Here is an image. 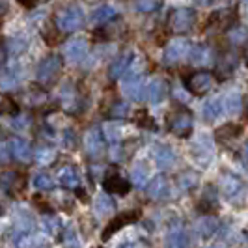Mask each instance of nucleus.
Returning a JSON list of instances; mask_svg holds the SVG:
<instances>
[{
	"instance_id": "ea45409f",
	"label": "nucleus",
	"mask_w": 248,
	"mask_h": 248,
	"mask_svg": "<svg viewBox=\"0 0 248 248\" xmlns=\"http://www.w3.org/2000/svg\"><path fill=\"white\" fill-rule=\"evenodd\" d=\"M19 4H23L25 8H28V10H32V8H36L37 4H41L43 0H17Z\"/></svg>"
},
{
	"instance_id": "1a4fd4ad",
	"label": "nucleus",
	"mask_w": 248,
	"mask_h": 248,
	"mask_svg": "<svg viewBox=\"0 0 248 248\" xmlns=\"http://www.w3.org/2000/svg\"><path fill=\"white\" fill-rule=\"evenodd\" d=\"M63 54H65V60L71 63H78L86 58L88 54V41L82 39V37H77V39H71L65 43V49H63Z\"/></svg>"
},
{
	"instance_id": "a211bd4d",
	"label": "nucleus",
	"mask_w": 248,
	"mask_h": 248,
	"mask_svg": "<svg viewBox=\"0 0 248 248\" xmlns=\"http://www.w3.org/2000/svg\"><path fill=\"white\" fill-rule=\"evenodd\" d=\"M103 186H105V190H107V192H116V194H122V196H124V194L129 192L131 183H129L127 179H124L122 175L114 174V175H108V177L105 179Z\"/></svg>"
},
{
	"instance_id": "423d86ee",
	"label": "nucleus",
	"mask_w": 248,
	"mask_h": 248,
	"mask_svg": "<svg viewBox=\"0 0 248 248\" xmlns=\"http://www.w3.org/2000/svg\"><path fill=\"white\" fill-rule=\"evenodd\" d=\"M34 232V218L28 211L17 213L15 224H13V245H19L25 237L32 235Z\"/></svg>"
},
{
	"instance_id": "c85d7f7f",
	"label": "nucleus",
	"mask_w": 248,
	"mask_h": 248,
	"mask_svg": "<svg viewBox=\"0 0 248 248\" xmlns=\"http://www.w3.org/2000/svg\"><path fill=\"white\" fill-rule=\"evenodd\" d=\"M34 157H36L37 162H41V164H49V162L54 161V157H56V151L49 146H43V148H39L34 151Z\"/></svg>"
},
{
	"instance_id": "c756f323",
	"label": "nucleus",
	"mask_w": 248,
	"mask_h": 248,
	"mask_svg": "<svg viewBox=\"0 0 248 248\" xmlns=\"http://www.w3.org/2000/svg\"><path fill=\"white\" fill-rule=\"evenodd\" d=\"M131 177H133V183L137 186L146 185V181H148V170H146V166L144 164H137L133 168V172H131Z\"/></svg>"
},
{
	"instance_id": "9d476101",
	"label": "nucleus",
	"mask_w": 248,
	"mask_h": 248,
	"mask_svg": "<svg viewBox=\"0 0 248 248\" xmlns=\"http://www.w3.org/2000/svg\"><path fill=\"white\" fill-rule=\"evenodd\" d=\"M138 217H140V211H127V213L118 215V217H116L114 220H110L108 226L103 230V241L110 239L116 232H120L122 228H125V226H129V224H133L135 220H138Z\"/></svg>"
},
{
	"instance_id": "c9c22d12",
	"label": "nucleus",
	"mask_w": 248,
	"mask_h": 248,
	"mask_svg": "<svg viewBox=\"0 0 248 248\" xmlns=\"http://www.w3.org/2000/svg\"><path fill=\"white\" fill-rule=\"evenodd\" d=\"M127 112H129V105L127 103H124V101H118L114 107H112V116H116V118H124V116H127Z\"/></svg>"
},
{
	"instance_id": "a19ab883",
	"label": "nucleus",
	"mask_w": 248,
	"mask_h": 248,
	"mask_svg": "<svg viewBox=\"0 0 248 248\" xmlns=\"http://www.w3.org/2000/svg\"><path fill=\"white\" fill-rule=\"evenodd\" d=\"M6 50H8V49H6V43L0 39V63L6 60Z\"/></svg>"
},
{
	"instance_id": "393cba45",
	"label": "nucleus",
	"mask_w": 248,
	"mask_h": 248,
	"mask_svg": "<svg viewBox=\"0 0 248 248\" xmlns=\"http://www.w3.org/2000/svg\"><path fill=\"white\" fill-rule=\"evenodd\" d=\"M32 185L36 190H41V192H49L54 188V181H52V177L47 174H36L32 177Z\"/></svg>"
},
{
	"instance_id": "72a5a7b5",
	"label": "nucleus",
	"mask_w": 248,
	"mask_h": 248,
	"mask_svg": "<svg viewBox=\"0 0 248 248\" xmlns=\"http://www.w3.org/2000/svg\"><path fill=\"white\" fill-rule=\"evenodd\" d=\"M200 232H202V235L203 237H209L215 233V230H217V222L213 220V218H205V220H202L200 222Z\"/></svg>"
},
{
	"instance_id": "7ed1b4c3",
	"label": "nucleus",
	"mask_w": 248,
	"mask_h": 248,
	"mask_svg": "<svg viewBox=\"0 0 248 248\" xmlns=\"http://www.w3.org/2000/svg\"><path fill=\"white\" fill-rule=\"evenodd\" d=\"M62 65L63 60L62 56H58V54H50L47 58H43L36 69L37 80L39 82H52L58 77V73L62 71Z\"/></svg>"
},
{
	"instance_id": "37998d69",
	"label": "nucleus",
	"mask_w": 248,
	"mask_h": 248,
	"mask_svg": "<svg viewBox=\"0 0 248 248\" xmlns=\"http://www.w3.org/2000/svg\"><path fill=\"white\" fill-rule=\"evenodd\" d=\"M196 2H198V4H202V6H209L213 0H196Z\"/></svg>"
},
{
	"instance_id": "9b49d317",
	"label": "nucleus",
	"mask_w": 248,
	"mask_h": 248,
	"mask_svg": "<svg viewBox=\"0 0 248 248\" xmlns=\"http://www.w3.org/2000/svg\"><path fill=\"white\" fill-rule=\"evenodd\" d=\"M170 131L177 137H188L192 131V116L190 112L179 110L170 118Z\"/></svg>"
},
{
	"instance_id": "dca6fc26",
	"label": "nucleus",
	"mask_w": 248,
	"mask_h": 248,
	"mask_svg": "<svg viewBox=\"0 0 248 248\" xmlns=\"http://www.w3.org/2000/svg\"><path fill=\"white\" fill-rule=\"evenodd\" d=\"M58 179H60V183H62L65 188H77V186L80 185V172H78V168L67 164V166L60 168Z\"/></svg>"
},
{
	"instance_id": "4be33fe9",
	"label": "nucleus",
	"mask_w": 248,
	"mask_h": 248,
	"mask_svg": "<svg viewBox=\"0 0 248 248\" xmlns=\"http://www.w3.org/2000/svg\"><path fill=\"white\" fill-rule=\"evenodd\" d=\"M224 112V101L222 99H211L203 105V116L207 122H213L217 118H220V114Z\"/></svg>"
},
{
	"instance_id": "0eeeda50",
	"label": "nucleus",
	"mask_w": 248,
	"mask_h": 248,
	"mask_svg": "<svg viewBox=\"0 0 248 248\" xmlns=\"http://www.w3.org/2000/svg\"><path fill=\"white\" fill-rule=\"evenodd\" d=\"M124 93L127 95V99L142 101V97H144V77H142V73L124 75Z\"/></svg>"
},
{
	"instance_id": "6e6552de",
	"label": "nucleus",
	"mask_w": 248,
	"mask_h": 248,
	"mask_svg": "<svg viewBox=\"0 0 248 248\" xmlns=\"http://www.w3.org/2000/svg\"><path fill=\"white\" fill-rule=\"evenodd\" d=\"M190 54V45L185 39H175L172 43H168V47L164 49V63L172 65V63L181 62Z\"/></svg>"
},
{
	"instance_id": "2f4dec72",
	"label": "nucleus",
	"mask_w": 248,
	"mask_h": 248,
	"mask_svg": "<svg viewBox=\"0 0 248 248\" xmlns=\"http://www.w3.org/2000/svg\"><path fill=\"white\" fill-rule=\"evenodd\" d=\"M188 243V239L183 232H174V233H170L168 239H166V245H170V247H183Z\"/></svg>"
},
{
	"instance_id": "5701e85b",
	"label": "nucleus",
	"mask_w": 248,
	"mask_h": 248,
	"mask_svg": "<svg viewBox=\"0 0 248 248\" xmlns=\"http://www.w3.org/2000/svg\"><path fill=\"white\" fill-rule=\"evenodd\" d=\"M93 209H95V213L101 215V217H108V215L116 209V203H114V200H112L108 194H101V196H97V200H95Z\"/></svg>"
},
{
	"instance_id": "f3484780",
	"label": "nucleus",
	"mask_w": 248,
	"mask_h": 248,
	"mask_svg": "<svg viewBox=\"0 0 248 248\" xmlns=\"http://www.w3.org/2000/svg\"><path fill=\"white\" fill-rule=\"evenodd\" d=\"M153 159L161 170H166V168L174 166L175 153L168 146H157V148H153Z\"/></svg>"
},
{
	"instance_id": "aec40b11",
	"label": "nucleus",
	"mask_w": 248,
	"mask_h": 248,
	"mask_svg": "<svg viewBox=\"0 0 248 248\" xmlns=\"http://www.w3.org/2000/svg\"><path fill=\"white\" fill-rule=\"evenodd\" d=\"M116 17V10L108 6V4H105V6H99V8H95L93 12H92V17H90V21L93 23V25H105V23H108Z\"/></svg>"
},
{
	"instance_id": "20e7f679",
	"label": "nucleus",
	"mask_w": 248,
	"mask_h": 248,
	"mask_svg": "<svg viewBox=\"0 0 248 248\" xmlns=\"http://www.w3.org/2000/svg\"><path fill=\"white\" fill-rule=\"evenodd\" d=\"M185 86L194 95H205L213 88V75L209 71H192L185 77Z\"/></svg>"
},
{
	"instance_id": "2eb2a0df",
	"label": "nucleus",
	"mask_w": 248,
	"mask_h": 248,
	"mask_svg": "<svg viewBox=\"0 0 248 248\" xmlns=\"http://www.w3.org/2000/svg\"><path fill=\"white\" fill-rule=\"evenodd\" d=\"M220 188L224 190V194L228 196V198H235L239 196L241 192H243V188H245V183L233 174H228L222 177V181H220Z\"/></svg>"
},
{
	"instance_id": "473e14b6",
	"label": "nucleus",
	"mask_w": 248,
	"mask_h": 248,
	"mask_svg": "<svg viewBox=\"0 0 248 248\" xmlns=\"http://www.w3.org/2000/svg\"><path fill=\"white\" fill-rule=\"evenodd\" d=\"M15 183H17V174L15 172H6V174L0 175V188L2 190H10Z\"/></svg>"
},
{
	"instance_id": "39448f33",
	"label": "nucleus",
	"mask_w": 248,
	"mask_h": 248,
	"mask_svg": "<svg viewBox=\"0 0 248 248\" xmlns=\"http://www.w3.org/2000/svg\"><path fill=\"white\" fill-rule=\"evenodd\" d=\"M84 146H86L88 155L92 159H101L105 153H107V140H105V135L103 131L93 127L90 129L84 137Z\"/></svg>"
},
{
	"instance_id": "b1692460",
	"label": "nucleus",
	"mask_w": 248,
	"mask_h": 248,
	"mask_svg": "<svg viewBox=\"0 0 248 248\" xmlns=\"http://www.w3.org/2000/svg\"><path fill=\"white\" fill-rule=\"evenodd\" d=\"M21 78V73L17 71V67H6L0 73V86L2 88H15Z\"/></svg>"
},
{
	"instance_id": "79ce46f5",
	"label": "nucleus",
	"mask_w": 248,
	"mask_h": 248,
	"mask_svg": "<svg viewBox=\"0 0 248 248\" xmlns=\"http://www.w3.org/2000/svg\"><path fill=\"white\" fill-rule=\"evenodd\" d=\"M8 105H10V99H4V97L0 95V114L8 110Z\"/></svg>"
},
{
	"instance_id": "58836bf2",
	"label": "nucleus",
	"mask_w": 248,
	"mask_h": 248,
	"mask_svg": "<svg viewBox=\"0 0 248 248\" xmlns=\"http://www.w3.org/2000/svg\"><path fill=\"white\" fill-rule=\"evenodd\" d=\"M107 138L108 140H112V142H116V140H120L122 138V133H120V127L118 125H114V124H110L108 127H107Z\"/></svg>"
},
{
	"instance_id": "7c9ffc66",
	"label": "nucleus",
	"mask_w": 248,
	"mask_h": 248,
	"mask_svg": "<svg viewBox=\"0 0 248 248\" xmlns=\"http://www.w3.org/2000/svg\"><path fill=\"white\" fill-rule=\"evenodd\" d=\"M237 135H239V127H237V125H232V124L220 127V129H218V133H217L218 140H226V138H235Z\"/></svg>"
},
{
	"instance_id": "ddd939ff",
	"label": "nucleus",
	"mask_w": 248,
	"mask_h": 248,
	"mask_svg": "<svg viewBox=\"0 0 248 248\" xmlns=\"http://www.w3.org/2000/svg\"><path fill=\"white\" fill-rule=\"evenodd\" d=\"M168 95V82L164 78H153L148 86V99L151 105H159Z\"/></svg>"
},
{
	"instance_id": "c03bdc74",
	"label": "nucleus",
	"mask_w": 248,
	"mask_h": 248,
	"mask_svg": "<svg viewBox=\"0 0 248 248\" xmlns=\"http://www.w3.org/2000/svg\"><path fill=\"white\" fill-rule=\"evenodd\" d=\"M247 62H248V50H247Z\"/></svg>"
},
{
	"instance_id": "bb28decb",
	"label": "nucleus",
	"mask_w": 248,
	"mask_h": 248,
	"mask_svg": "<svg viewBox=\"0 0 248 248\" xmlns=\"http://www.w3.org/2000/svg\"><path fill=\"white\" fill-rule=\"evenodd\" d=\"M190 62L196 63V65H203V63L209 62V50L207 47H203V45H198V47H194V49L190 50Z\"/></svg>"
},
{
	"instance_id": "412c9836",
	"label": "nucleus",
	"mask_w": 248,
	"mask_h": 248,
	"mask_svg": "<svg viewBox=\"0 0 248 248\" xmlns=\"http://www.w3.org/2000/svg\"><path fill=\"white\" fill-rule=\"evenodd\" d=\"M235 19V13L233 10H218V12H215L211 15V19H209V25H215V28H226V26L232 25V21Z\"/></svg>"
},
{
	"instance_id": "4468645a",
	"label": "nucleus",
	"mask_w": 248,
	"mask_h": 248,
	"mask_svg": "<svg viewBox=\"0 0 248 248\" xmlns=\"http://www.w3.org/2000/svg\"><path fill=\"white\" fill-rule=\"evenodd\" d=\"M168 190H170V183L164 175H157L149 181L148 185V196L153 200H161L164 196H168Z\"/></svg>"
},
{
	"instance_id": "f704fd0d",
	"label": "nucleus",
	"mask_w": 248,
	"mask_h": 248,
	"mask_svg": "<svg viewBox=\"0 0 248 248\" xmlns=\"http://www.w3.org/2000/svg\"><path fill=\"white\" fill-rule=\"evenodd\" d=\"M43 230L50 233V235H56L58 233V230H60V222H58V218H43Z\"/></svg>"
},
{
	"instance_id": "6ab92c4d",
	"label": "nucleus",
	"mask_w": 248,
	"mask_h": 248,
	"mask_svg": "<svg viewBox=\"0 0 248 248\" xmlns=\"http://www.w3.org/2000/svg\"><path fill=\"white\" fill-rule=\"evenodd\" d=\"M133 52H125L122 56H118L110 65V78H120V77H124L125 71L129 69V65L133 62Z\"/></svg>"
},
{
	"instance_id": "f8f14e48",
	"label": "nucleus",
	"mask_w": 248,
	"mask_h": 248,
	"mask_svg": "<svg viewBox=\"0 0 248 248\" xmlns=\"http://www.w3.org/2000/svg\"><path fill=\"white\" fill-rule=\"evenodd\" d=\"M10 153L13 159L19 162H30L34 159V149L25 138H13L10 142Z\"/></svg>"
},
{
	"instance_id": "4c0bfd02",
	"label": "nucleus",
	"mask_w": 248,
	"mask_h": 248,
	"mask_svg": "<svg viewBox=\"0 0 248 248\" xmlns=\"http://www.w3.org/2000/svg\"><path fill=\"white\" fill-rule=\"evenodd\" d=\"M194 183H196V175H194V174H183L181 177H179V185H181V188H183V190L190 188Z\"/></svg>"
},
{
	"instance_id": "f257e3e1",
	"label": "nucleus",
	"mask_w": 248,
	"mask_h": 248,
	"mask_svg": "<svg viewBox=\"0 0 248 248\" xmlns=\"http://www.w3.org/2000/svg\"><path fill=\"white\" fill-rule=\"evenodd\" d=\"M84 23H86V17H84V12L80 6H69L56 13V19H54V25L58 26V30L65 32V34L82 28Z\"/></svg>"
},
{
	"instance_id": "f03ea898",
	"label": "nucleus",
	"mask_w": 248,
	"mask_h": 248,
	"mask_svg": "<svg viewBox=\"0 0 248 248\" xmlns=\"http://www.w3.org/2000/svg\"><path fill=\"white\" fill-rule=\"evenodd\" d=\"M170 30L174 34H186L196 23V12L190 8H179L170 15Z\"/></svg>"
},
{
	"instance_id": "a878e982",
	"label": "nucleus",
	"mask_w": 248,
	"mask_h": 248,
	"mask_svg": "<svg viewBox=\"0 0 248 248\" xmlns=\"http://www.w3.org/2000/svg\"><path fill=\"white\" fill-rule=\"evenodd\" d=\"M241 107H243V101H241V95L239 93H230L226 101H224V110L232 116H235L241 112Z\"/></svg>"
},
{
	"instance_id": "cd10ccee",
	"label": "nucleus",
	"mask_w": 248,
	"mask_h": 248,
	"mask_svg": "<svg viewBox=\"0 0 248 248\" xmlns=\"http://www.w3.org/2000/svg\"><path fill=\"white\" fill-rule=\"evenodd\" d=\"M217 190H213V186L209 185L205 190H203V194H202V200H200V205H203V211H209L213 209L215 205H217Z\"/></svg>"
},
{
	"instance_id": "e433bc0d",
	"label": "nucleus",
	"mask_w": 248,
	"mask_h": 248,
	"mask_svg": "<svg viewBox=\"0 0 248 248\" xmlns=\"http://www.w3.org/2000/svg\"><path fill=\"white\" fill-rule=\"evenodd\" d=\"M159 6V0H138L137 8L140 12H153Z\"/></svg>"
}]
</instances>
